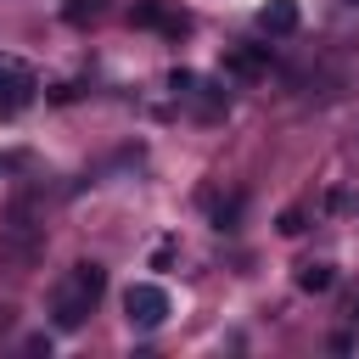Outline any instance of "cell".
<instances>
[{"instance_id":"cell-1","label":"cell","mask_w":359,"mask_h":359,"mask_svg":"<svg viewBox=\"0 0 359 359\" xmlns=\"http://www.w3.org/2000/svg\"><path fill=\"white\" fill-rule=\"evenodd\" d=\"M101 292H107V269H101V264H73V269L56 280V292H50V320H56V331H79V325L95 314Z\"/></svg>"},{"instance_id":"cell-2","label":"cell","mask_w":359,"mask_h":359,"mask_svg":"<svg viewBox=\"0 0 359 359\" xmlns=\"http://www.w3.org/2000/svg\"><path fill=\"white\" fill-rule=\"evenodd\" d=\"M45 247V224H39V208L28 191H17L6 202V219H0V258L6 264H34Z\"/></svg>"},{"instance_id":"cell-3","label":"cell","mask_w":359,"mask_h":359,"mask_svg":"<svg viewBox=\"0 0 359 359\" xmlns=\"http://www.w3.org/2000/svg\"><path fill=\"white\" fill-rule=\"evenodd\" d=\"M168 90H174V101H185L202 123H213V118H224V112H230L224 90H219V84H208V79H196L191 67H174V73H168Z\"/></svg>"},{"instance_id":"cell-4","label":"cell","mask_w":359,"mask_h":359,"mask_svg":"<svg viewBox=\"0 0 359 359\" xmlns=\"http://www.w3.org/2000/svg\"><path fill=\"white\" fill-rule=\"evenodd\" d=\"M123 320H129L135 331H157V325L168 320V292L151 286V280H135V286L123 292Z\"/></svg>"},{"instance_id":"cell-5","label":"cell","mask_w":359,"mask_h":359,"mask_svg":"<svg viewBox=\"0 0 359 359\" xmlns=\"http://www.w3.org/2000/svg\"><path fill=\"white\" fill-rule=\"evenodd\" d=\"M129 22H135V28H157V34H168V39L191 34V11H174V6H163V0H135V6H129Z\"/></svg>"},{"instance_id":"cell-6","label":"cell","mask_w":359,"mask_h":359,"mask_svg":"<svg viewBox=\"0 0 359 359\" xmlns=\"http://www.w3.org/2000/svg\"><path fill=\"white\" fill-rule=\"evenodd\" d=\"M28 101H34V73L17 67V62H0V112L11 118V112H22Z\"/></svg>"},{"instance_id":"cell-7","label":"cell","mask_w":359,"mask_h":359,"mask_svg":"<svg viewBox=\"0 0 359 359\" xmlns=\"http://www.w3.org/2000/svg\"><path fill=\"white\" fill-rule=\"evenodd\" d=\"M224 73L230 79H264L269 73V45H230L224 50Z\"/></svg>"},{"instance_id":"cell-8","label":"cell","mask_w":359,"mask_h":359,"mask_svg":"<svg viewBox=\"0 0 359 359\" xmlns=\"http://www.w3.org/2000/svg\"><path fill=\"white\" fill-rule=\"evenodd\" d=\"M297 22H303L297 0H264V6H258V28H264L269 39H280V34H297Z\"/></svg>"},{"instance_id":"cell-9","label":"cell","mask_w":359,"mask_h":359,"mask_svg":"<svg viewBox=\"0 0 359 359\" xmlns=\"http://www.w3.org/2000/svg\"><path fill=\"white\" fill-rule=\"evenodd\" d=\"M331 280H337L331 264H303L297 269V292H331Z\"/></svg>"},{"instance_id":"cell-10","label":"cell","mask_w":359,"mask_h":359,"mask_svg":"<svg viewBox=\"0 0 359 359\" xmlns=\"http://www.w3.org/2000/svg\"><path fill=\"white\" fill-rule=\"evenodd\" d=\"M101 11H107V0H62V22H73V28L95 22Z\"/></svg>"},{"instance_id":"cell-11","label":"cell","mask_w":359,"mask_h":359,"mask_svg":"<svg viewBox=\"0 0 359 359\" xmlns=\"http://www.w3.org/2000/svg\"><path fill=\"white\" fill-rule=\"evenodd\" d=\"M208 208H213V224L219 230H236V219H241V196H202Z\"/></svg>"},{"instance_id":"cell-12","label":"cell","mask_w":359,"mask_h":359,"mask_svg":"<svg viewBox=\"0 0 359 359\" xmlns=\"http://www.w3.org/2000/svg\"><path fill=\"white\" fill-rule=\"evenodd\" d=\"M275 230H280V236H303V230H309V219H303V208H286V213L275 219Z\"/></svg>"},{"instance_id":"cell-13","label":"cell","mask_w":359,"mask_h":359,"mask_svg":"<svg viewBox=\"0 0 359 359\" xmlns=\"http://www.w3.org/2000/svg\"><path fill=\"white\" fill-rule=\"evenodd\" d=\"M353 320H359V303H353Z\"/></svg>"},{"instance_id":"cell-14","label":"cell","mask_w":359,"mask_h":359,"mask_svg":"<svg viewBox=\"0 0 359 359\" xmlns=\"http://www.w3.org/2000/svg\"><path fill=\"white\" fill-rule=\"evenodd\" d=\"M348 6H359V0H348Z\"/></svg>"}]
</instances>
